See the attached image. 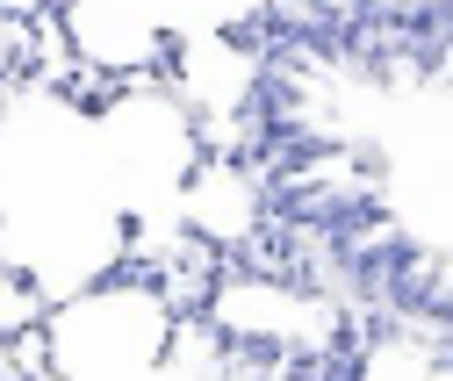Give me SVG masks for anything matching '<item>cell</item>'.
Returning a JSON list of instances; mask_svg holds the SVG:
<instances>
[{
	"label": "cell",
	"instance_id": "6da1fadb",
	"mask_svg": "<svg viewBox=\"0 0 453 381\" xmlns=\"http://www.w3.org/2000/svg\"><path fill=\"white\" fill-rule=\"evenodd\" d=\"M180 309L151 274H108L50 302V381H144L165 367Z\"/></svg>",
	"mask_w": 453,
	"mask_h": 381
},
{
	"label": "cell",
	"instance_id": "7a4b0ae2",
	"mask_svg": "<svg viewBox=\"0 0 453 381\" xmlns=\"http://www.w3.org/2000/svg\"><path fill=\"white\" fill-rule=\"evenodd\" d=\"M202 316L231 346H245V353L310 360V367L331 360L338 331H346V316H338L331 295H310L303 281H280V274H266V266H231V274H216Z\"/></svg>",
	"mask_w": 453,
	"mask_h": 381
},
{
	"label": "cell",
	"instance_id": "3957f363",
	"mask_svg": "<svg viewBox=\"0 0 453 381\" xmlns=\"http://www.w3.org/2000/svg\"><path fill=\"white\" fill-rule=\"evenodd\" d=\"M165 87L188 101L202 151H238L245 158V130H252L259 94H266V50L245 29H188V36H173Z\"/></svg>",
	"mask_w": 453,
	"mask_h": 381
},
{
	"label": "cell",
	"instance_id": "277c9868",
	"mask_svg": "<svg viewBox=\"0 0 453 381\" xmlns=\"http://www.w3.org/2000/svg\"><path fill=\"white\" fill-rule=\"evenodd\" d=\"M180 231L202 238L209 252H252L273 224V194L252 173V158L238 151H202V166L188 173V187L173 194Z\"/></svg>",
	"mask_w": 453,
	"mask_h": 381
},
{
	"label": "cell",
	"instance_id": "5b68a950",
	"mask_svg": "<svg viewBox=\"0 0 453 381\" xmlns=\"http://www.w3.org/2000/svg\"><path fill=\"white\" fill-rule=\"evenodd\" d=\"M50 324V295L22 274V266H8L0 259V346L8 339H29V331H43Z\"/></svg>",
	"mask_w": 453,
	"mask_h": 381
},
{
	"label": "cell",
	"instance_id": "8992f818",
	"mask_svg": "<svg viewBox=\"0 0 453 381\" xmlns=\"http://www.w3.org/2000/svg\"><path fill=\"white\" fill-rule=\"evenodd\" d=\"M29 50H36V22L0 8V80H22L29 72Z\"/></svg>",
	"mask_w": 453,
	"mask_h": 381
},
{
	"label": "cell",
	"instance_id": "52a82bcc",
	"mask_svg": "<svg viewBox=\"0 0 453 381\" xmlns=\"http://www.w3.org/2000/svg\"><path fill=\"white\" fill-rule=\"evenodd\" d=\"M8 101H15V80H0V123H8Z\"/></svg>",
	"mask_w": 453,
	"mask_h": 381
}]
</instances>
